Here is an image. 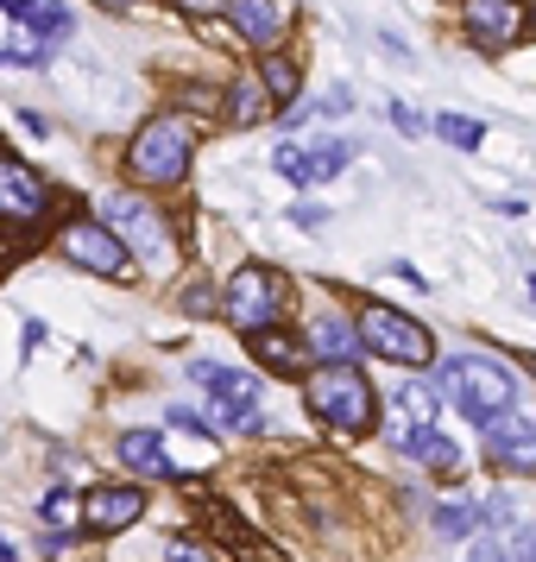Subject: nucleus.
<instances>
[{
    "label": "nucleus",
    "instance_id": "f257e3e1",
    "mask_svg": "<svg viewBox=\"0 0 536 562\" xmlns=\"http://www.w3.org/2000/svg\"><path fill=\"white\" fill-rule=\"evenodd\" d=\"M442 385H448V398H455L474 424H492V417H505V411H517V373H511L505 360L492 355H455L442 360Z\"/></svg>",
    "mask_w": 536,
    "mask_h": 562
},
{
    "label": "nucleus",
    "instance_id": "f03ea898",
    "mask_svg": "<svg viewBox=\"0 0 536 562\" xmlns=\"http://www.w3.org/2000/svg\"><path fill=\"white\" fill-rule=\"evenodd\" d=\"M304 392H309V411H316L329 430H341V436H366V430H373V417H379L373 385H366L360 367H322Z\"/></svg>",
    "mask_w": 536,
    "mask_h": 562
},
{
    "label": "nucleus",
    "instance_id": "7ed1b4c3",
    "mask_svg": "<svg viewBox=\"0 0 536 562\" xmlns=\"http://www.w3.org/2000/svg\"><path fill=\"white\" fill-rule=\"evenodd\" d=\"M190 385L203 392V417L221 436L233 430H253L259 424V385L233 367H215V360H190Z\"/></svg>",
    "mask_w": 536,
    "mask_h": 562
},
{
    "label": "nucleus",
    "instance_id": "20e7f679",
    "mask_svg": "<svg viewBox=\"0 0 536 562\" xmlns=\"http://www.w3.org/2000/svg\"><path fill=\"white\" fill-rule=\"evenodd\" d=\"M190 153H196V127L183 121V114H158L152 127L133 139V178L139 183H178L183 171H190Z\"/></svg>",
    "mask_w": 536,
    "mask_h": 562
},
{
    "label": "nucleus",
    "instance_id": "39448f33",
    "mask_svg": "<svg viewBox=\"0 0 536 562\" xmlns=\"http://www.w3.org/2000/svg\"><path fill=\"white\" fill-rule=\"evenodd\" d=\"M284 304H290V284L272 272V266H240L228 279V291H221V316H228L233 329H272L284 316Z\"/></svg>",
    "mask_w": 536,
    "mask_h": 562
},
{
    "label": "nucleus",
    "instance_id": "423d86ee",
    "mask_svg": "<svg viewBox=\"0 0 536 562\" xmlns=\"http://www.w3.org/2000/svg\"><path fill=\"white\" fill-rule=\"evenodd\" d=\"M360 341H366L379 360H391V367H430V360H435V335L423 329L417 316L385 310V304L360 310Z\"/></svg>",
    "mask_w": 536,
    "mask_h": 562
},
{
    "label": "nucleus",
    "instance_id": "0eeeda50",
    "mask_svg": "<svg viewBox=\"0 0 536 562\" xmlns=\"http://www.w3.org/2000/svg\"><path fill=\"white\" fill-rule=\"evenodd\" d=\"M102 215H107V228L127 240V254H139L146 266H164L171 259V234H164V215H158L139 190H114L102 203Z\"/></svg>",
    "mask_w": 536,
    "mask_h": 562
},
{
    "label": "nucleus",
    "instance_id": "6e6552de",
    "mask_svg": "<svg viewBox=\"0 0 536 562\" xmlns=\"http://www.w3.org/2000/svg\"><path fill=\"white\" fill-rule=\"evenodd\" d=\"M57 254L70 259V266H89V272H102V279H121L127 272V240L107 228V222H70V228L57 234Z\"/></svg>",
    "mask_w": 536,
    "mask_h": 562
},
{
    "label": "nucleus",
    "instance_id": "1a4fd4ad",
    "mask_svg": "<svg viewBox=\"0 0 536 562\" xmlns=\"http://www.w3.org/2000/svg\"><path fill=\"white\" fill-rule=\"evenodd\" d=\"M347 158H354L347 139H322V146H297V139H284L278 153H272V171H278L284 183H329V178L347 171Z\"/></svg>",
    "mask_w": 536,
    "mask_h": 562
},
{
    "label": "nucleus",
    "instance_id": "9d476101",
    "mask_svg": "<svg viewBox=\"0 0 536 562\" xmlns=\"http://www.w3.org/2000/svg\"><path fill=\"white\" fill-rule=\"evenodd\" d=\"M52 209V183L13 153H0V222H38Z\"/></svg>",
    "mask_w": 536,
    "mask_h": 562
},
{
    "label": "nucleus",
    "instance_id": "9b49d317",
    "mask_svg": "<svg viewBox=\"0 0 536 562\" xmlns=\"http://www.w3.org/2000/svg\"><path fill=\"white\" fill-rule=\"evenodd\" d=\"M139 512H146V486H89L82 493V525L95 537H114L139 525Z\"/></svg>",
    "mask_w": 536,
    "mask_h": 562
},
{
    "label": "nucleus",
    "instance_id": "f8f14e48",
    "mask_svg": "<svg viewBox=\"0 0 536 562\" xmlns=\"http://www.w3.org/2000/svg\"><path fill=\"white\" fill-rule=\"evenodd\" d=\"M486 461H499V468H536V417H492L486 424Z\"/></svg>",
    "mask_w": 536,
    "mask_h": 562
},
{
    "label": "nucleus",
    "instance_id": "ddd939ff",
    "mask_svg": "<svg viewBox=\"0 0 536 562\" xmlns=\"http://www.w3.org/2000/svg\"><path fill=\"white\" fill-rule=\"evenodd\" d=\"M385 430H391V449L417 430H435V392L430 385H398V392H391V411H385Z\"/></svg>",
    "mask_w": 536,
    "mask_h": 562
},
{
    "label": "nucleus",
    "instance_id": "4468645a",
    "mask_svg": "<svg viewBox=\"0 0 536 562\" xmlns=\"http://www.w3.org/2000/svg\"><path fill=\"white\" fill-rule=\"evenodd\" d=\"M228 20H233V32H240V38H247L253 52H278V38H284V13H278V0H233Z\"/></svg>",
    "mask_w": 536,
    "mask_h": 562
},
{
    "label": "nucleus",
    "instance_id": "2eb2a0df",
    "mask_svg": "<svg viewBox=\"0 0 536 562\" xmlns=\"http://www.w3.org/2000/svg\"><path fill=\"white\" fill-rule=\"evenodd\" d=\"M360 348H366L360 341V323H341V316H316L309 323V355H322L329 367H354Z\"/></svg>",
    "mask_w": 536,
    "mask_h": 562
},
{
    "label": "nucleus",
    "instance_id": "dca6fc26",
    "mask_svg": "<svg viewBox=\"0 0 536 562\" xmlns=\"http://www.w3.org/2000/svg\"><path fill=\"white\" fill-rule=\"evenodd\" d=\"M121 461H127L133 474H146V481H164V474H178V461L164 456V442L152 430H127L121 436Z\"/></svg>",
    "mask_w": 536,
    "mask_h": 562
},
{
    "label": "nucleus",
    "instance_id": "f3484780",
    "mask_svg": "<svg viewBox=\"0 0 536 562\" xmlns=\"http://www.w3.org/2000/svg\"><path fill=\"white\" fill-rule=\"evenodd\" d=\"M247 341H253V355L265 360L272 373H297V367L309 360V341H297V335H284L278 323H272V329H253Z\"/></svg>",
    "mask_w": 536,
    "mask_h": 562
},
{
    "label": "nucleus",
    "instance_id": "a211bd4d",
    "mask_svg": "<svg viewBox=\"0 0 536 562\" xmlns=\"http://www.w3.org/2000/svg\"><path fill=\"white\" fill-rule=\"evenodd\" d=\"M467 32L480 45H505V38H517V7L511 0H474L467 7Z\"/></svg>",
    "mask_w": 536,
    "mask_h": 562
},
{
    "label": "nucleus",
    "instance_id": "6ab92c4d",
    "mask_svg": "<svg viewBox=\"0 0 536 562\" xmlns=\"http://www.w3.org/2000/svg\"><path fill=\"white\" fill-rule=\"evenodd\" d=\"M13 26L26 32V38H32V45H38L45 57H52L57 45H64V38L77 32V20H70V7H57V0H45V7L32 13V20H13Z\"/></svg>",
    "mask_w": 536,
    "mask_h": 562
},
{
    "label": "nucleus",
    "instance_id": "aec40b11",
    "mask_svg": "<svg viewBox=\"0 0 536 562\" xmlns=\"http://www.w3.org/2000/svg\"><path fill=\"white\" fill-rule=\"evenodd\" d=\"M398 456L423 461V468H435V474H455V468H460V449L448 442V436H442V424H435V430L404 436V442H398Z\"/></svg>",
    "mask_w": 536,
    "mask_h": 562
},
{
    "label": "nucleus",
    "instance_id": "412c9836",
    "mask_svg": "<svg viewBox=\"0 0 536 562\" xmlns=\"http://www.w3.org/2000/svg\"><path fill=\"white\" fill-rule=\"evenodd\" d=\"M228 114L240 121V127H253V121H265V114H272V89H265L259 77H240V82L228 89Z\"/></svg>",
    "mask_w": 536,
    "mask_h": 562
},
{
    "label": "nucleus",
    "instance_id": "4be33fe9",
    "mask_svg": "<svg viewBox=\"0 0 536 562\" xmlns=\"http://www.w3.org/2000/svg\"><path fill=\"white\" fill-rule=\"evenodd\" d=\"M430 133L442 146H455V153H480L486 146V121H474V114H435Z\"/></svg>",
    "mask_w": 536,
    "mask_h": 562
},
{
    "label": "nucleus",
    "instance_id": "5701e85b",
    "mask_svg": "<svg viewBox=\"0 0 536 562\" xmlns=\"http://www.w3.org/2000/svg\"><path fill=\"white\" fill-rule=\"evenodd\" d=\"M208 518H215V531H221V537H215V543H221V550H228L233 562H278V557H272V550H259V537L247 531V525H233L228 512H208Z\"/></svg>",
    "mask_w": 536,
    "mask_h": 562
},
{
    "label": "nucleus",
    "instance_id": "b1692460",
    "mask_svg": "<svg viewBox=\"0 0 536 562\" xmlns=\"http://www.w3.org/2000/svg\"><path fill=\"white\" fill-rule=\"evenodd\" d=\"M259 82L272 89V102H278V108H290L297 95H304V82H297V64H290V57H278V52H265V70H259Z\"/></svg>",
    "mask_w": 536,
    "mask_h": 562
},
{
    "label": "nucleus",
    "instance_id": "393cba45",
    "mask_svg": "<svg viewBox=\"0 0 536 562\" xmlns=\"http://www.w3.org/2000/svg\"><path fill=\"white\" fill-rule=\"evenodd\" d=\"M486 512L480 506H467V499H442L435 506V531L448 537V543H460V537H474V525H480Z\"/></svg>",
    "mask_w": 536,
    "mask_h": 562
},
{
    "label": "nucleus",
    "instance_id": "a878e982",
    "mask_svg": "<svg viewBox=\"0 0 536 562\" xmlns=\"http://www.w3.org/2000/svg\"><path fill=\"white\" fill-rule=\"evenodd\" d=\"M77 518H82L77 493H64V486H57V493H45V525H77Z\"/></svg>",
    "mask_w": 536,
    "mask_h": 562
},
{
    "label": "nucleus",
    "instance_id": "bb28decb",
    "mask_svg": "<svg viewBox=\"0 0 536 562\" xmlns=\"http://www.w3.org/2000/svg\"><path fill=\"white\" fill-rule=\"evenodd\" d=\"M505 557L511 562H536V525H531V531H511L505 537Z\"/></svg>",
    "mask_w": 536,
    "mask_h": 562
},
{
    "label": "nucleus",
    "instance_id": "cd10ccee",
    "mask_svg": "<svg viewBox=\"0 0 536 562\" xmlns=\"http://www.w3.org/2000/svg\"><path fill=\"white\" fill-rule=\"evenodd\" d=\"M171 562H208V550L196 537H171Z\"/></svg>",
    "mask_w": 536,
    "mask_h": 562
},
{
    "label": "nucleus",
    "instance_id": "c85d7f7f",
    "mask_svg": "<svg viewBox=\"0 0 536 562\" xmlns=\"http://www.w3.org/2000/svg\"><path fill=\"white\" fill-rule=\"evenodd\" d=\"M385 114H391V127H404V133H423V114H417V108L391 102V108H385Z\"/></svg>",
    "mask_w": 536,
    "mask_h": 562
},
{
    "label": "nucleus",
    "instance_id": "c756f323",
    "mask_svg": "<svg viewBox=\"0 0 536 562\" xmlns=\"http://www.w3.org/2000/svg\"><path fill=\"white\" fill-rule=\"evenodd\" d=\"M38 7H45V0H0V13H7V20H32Z\"/></svg>",
    "mask_w": 536,
    "mask_h": 562
},
{
    "label": "nucleus",
    "instance_id": "7c9ffc66",
    "mask_svg": "<svg viewBox=\"0 0 536 562\" xmlns=\"http://www.w3.org/2000/svg\"><path fill=\"white\" fill-rule=\"evenodd\" d=\"M0 64H13V20H0Z\"/></svg>",
    "mask_w": 536,
    "mask_h": 562
},
{
    "label": "nucleus",
    "instance_id": "2f4dec72",
    "mask_svg": "<svg viewBox=\"0 0 536 562\" xmlns=\"http://www.w3.org/2000/svg\"><path fill=\"white\" fill-rule=\"evenodd\" d=\"M474 562H505V550H492V543H474Z\"/></svg>",
    "mask_w": 536,
    "mask_h": 562
},
{
    "label": "nucleus",
    "instance_id": "473e14b6",
    "mask_svg": "<svg viewBox=\"0 0 536 562\" xmlns=\"http://www.w3.org/2000/svg\"><path fill=\"white\" fill-rule=\"evenodd\" d=\"M183 7H196V13H215V7H221V0H183Z\"/></svg>",
    "mask_w": 536,
    "mask_h": 562
},
{
    "label": "nucleus",
    "instance_id": "72a5a7b5",
    "mask_svg": "<svg viewBox=\"0 0 536 562\" xmlns=\"http://www.w3.org/2000/svg\"><path fill=\"white\" fill-rule=\"evenodd\" d=\"M531 304H536V272H531Z\"/></svg>",
    "mask_w": 536,
    "mask_h": 562
},
{
    "label": "nucleus",
    "instance_id": "f704fd0d",
    "mask_svg": "<svg viewBox=\"0 0 536 562\" xmlns=\"http://www.w3.org/2000/svg\"><path fill=\"white\" fill-rule=\"evenodd\" d=\"M107 7H127V0H107Z\"/></svg>",
    "mask_w": 536,
    "mask_h": 562
}]
</instances>
